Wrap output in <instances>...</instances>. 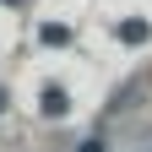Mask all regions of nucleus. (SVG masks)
<instances>
[{
    "instance_id": "1",
    "label": "nucleus",
    "mask_w": 152,
    "mask_h": 152,
    "mask_svg": "<svg viewBox=\"0 0 152 152\" xmlns=\"http://www.w3.org/2000/svg\"><path fill=\"white\" fill-rule=\"evenodd\" d=\"M120 38H125V44H141V38H147V22H125Z\"/></svg>"
}]
</instances>
